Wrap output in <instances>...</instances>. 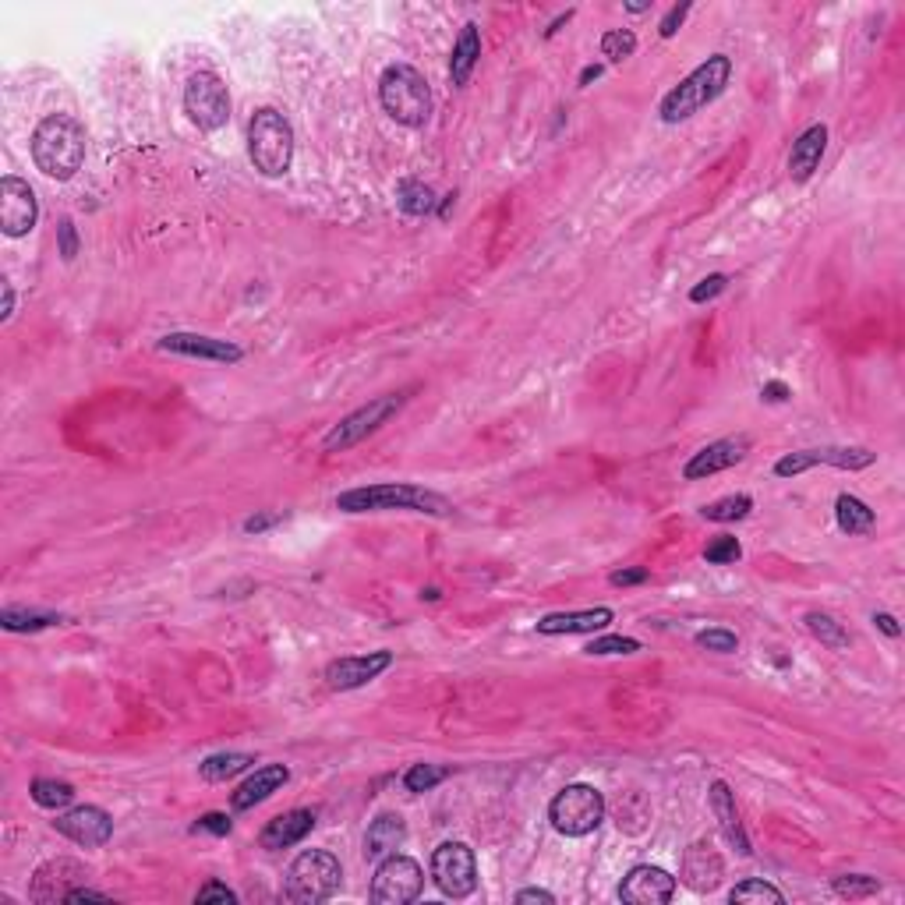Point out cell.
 <instances>
[{"mask_svg": "<svg viewBox=\"0 0 905 905\" xmlns=\"http://www.w3.org/2000/svg\"><path fill=\"white\" fill-rule=\"evenodd\" d=\"M570 18H573V11H566V15H559L556 22H552V25H548V29H545V36H556V32L563 29V25L570 22Z\"/></svg>", "mask_w": 905, "mask_h": 905, "instance_id": "obj_55", "label": "cell"}, {"mask_svg": "<svg viewBox=\"0 0 905 905\" xmlns=\"http://www.w3.org/2000/svg\"><path fill=\"white\" fill-rule=\"evenodd\" d=\"M517 902H520V905H524V902L556 905V895H552V891H545V888H524V891H517Z\"/></svg>", "mask_w": 905, "mask_h": 905, "instance_id": "obj_51", "label": "cell"}, {"mask_svg": "<svg viewBox=\"0 0 905 905\" xmlns=\"http://www.w3.org/2000/svg\"><path fill=\"white\" fill-rule=\"evenodd\" d=\"M336 510L343 513H386V510H407L425 513V517H453V502L442 492H432L425 485H411V481H382V485H361L347 488L336 495Z\"/></svg>", "mask_w": 905, "mask_h": 905, "instance_id": "obj_1", "label": "cell"}, {"mask_svg": "<svg viewBox=\"0 0 905 905\" xmlns=\"http://www.w3.org/2000/svg\"><path fill=\"white\" fill-rule=\"evenodd\" d=\"M729 902H732V905H764V902H771V905H782V902H785V895L775 888V884H768V881H757V877H750V881L736 884V888L729 891Z\"/></svg>", "mask_w": 905, "mask_h": 905, "instance_id": "obj_35", "label": "cell"}, {"mask_svg": "<svg viewBox=\"0 0 905 905\" xmlns=\"http://www.w3.org/2000/svg\"><path fill=\"white\" fill-rule=\"evenodd\" d=\"M651 8V4H626V11H630V15H640V11H647Z\"/></svg>", "mask_w": 905, "mask_h": 905, "instance_id": "obj_58", "label": "cell"}, {"mask_svg": "<svg viewBox=\"0 0 905 905\" xmlns=\"http://www.w3.org/2000/svg\"><path fill=\"white\" fill-rule=\"evenodd\" d=\"M750 435H725V439L718 442H708L704 449H697L690 460H686L683 467V478L686 481H704L711 478V474H722L729 471V467L743 464L746 453H750Z\"/></svg>", "mask_w": 905, "mask_h": 905, "instance_id": "obj_14", "label": "cell"}, {"mask_svg": "<svg viewBox=\"0 0 905 905\" xmlns=\"http://www.w3.org/2000/svg\"><path fill=\"white\" fill-rule=\"evenodd\" d=\"M407 842V824L400 814H379L372 824H368L365 835V856L368 860H386L393 856L400 845Z\"/></svg>", "mask_w": 905, "mask_h": 905, "instance_id": "obj_26", "label": "cell"}, {"mask_svg": "<svg viewBox=\"0 0 905 905\" xmlns=\"http://www.w3.org/2000/svg\"><path fill=\"white\" fill-rule=\"evenodd\" d=\"M425 888V874H421V863L404 856V852H393L379 863L372 877V902L379 905H407L421 895Z\"/></svg>", "mask_w": 905, "mask_h": 905, "instance_id": "obj_12", "label": "cell"}, {"mask_svg": "<svg viewBox=\"0 0 905 905\" xmlns=\"http://www.w3.org/2000/svg\"><path fill=\"white\" fill-rule=\"evenodd\" d=\"M184 114L195 128L220 131L230 121V92L216 71H195L184 82Z\"/></svg>", "mask_w": 905, "mask_h": 905, "instance_id": "obj_9", "label": "cell"}, {"mask_svg": "<svg viewBox=\"0 0 905 905\" xmlns=\"http://www.w3.org/2000/svg\"><path fill=\"white\" fill-rule=\"evenodd\" d=\"M315 828V814L312 810H287V814L273 817V821L262 828L259 845L262 849H290V845L305 842Z\"/></svg>", "mask_w": 905, "mask_h": 905, "instance_id": "obj_24", "label": "cell"}, {"mask_svg": "<svg viewBox=\"0 0 905 905\" xmlns=\"http://www.w3.org/2000/svg\"><path fill=\"white\" fill-rule=\"evenodd\" d=\"M877 464V453L867 446H814V449H796L785 453L775 464L778 478H799L810 467H838V471H867Z\"/></svg>", "mask_w": 905, "mask_h": 905, "instance_id": "obj_10", "label": "cell"}, {"mask_svg": "<svg viewBox=\"0 0 905 905\" xmlns=\"http://www.w3.org/2000/svg\"><path fill=\"white\" fill-rule=\"evenodd\" d=\"M393 665V651H368V655H347L326 665L329 690H358L379 679Z\"/></svg>", "mask_w": 905, "mask_h": 905, "instance_id": "obj_15", "label": "cell"}, {"mask_svg": "<svg viewBox=\"0 0 905 905\" xmlns=\"http://www.w3.org/2000/svg\"><path fill=\"white\" fill-rule=\"evenodd\" d=\"M54 828L61 831L64 838H71L75 845H85V849H99V845H107L114 838V821L103 807H75L68 814H61L54 821Z\"/></svg>", "mask_w": 905, "mask_h": 905, "instance_id": "obj_16", "label": "cell"}, {"mask_svg": "<svg viewBox=\"0 0 905 905\" xmlns=\"http://www.w3.org/2000/svg\"><path fill=\"white\" fill-rule=\"evenodd\" d=\"M633 54H637V36L630 29H609L601 36V57H609L612 64H623Z\"/></svg>", "mask_w": 905, "mask_h": 905, "instance_id": "obj_36", "label": "cell"}, {"mask_svg": "<svg viewBox=\"0 0 905 905\" xmlns=\"http://www.w3.org/2000/svg\"><path fill=\"white\" fill-rule=\"evenodd\" d=\"M803 623H807V630L814 633L824 647H831V651H845V647H849V630H845L835 616H828V612H807Z\"/></svg>", "mask_w": 905, "mask_h": 905, "instance_id": "obj_32", "label": "cell"}, {"mask_svg": "<svg viewBox=\"0 0 905 905\" xmlns=\"http://www.w3.org/2000/svg\"><path fill=\"white\" fill-rule=\"evenodd\" d=\"M64 902H110L107 891H96V888H71Z\"/></svg>", "mask_w": 905, "mask_h": 905, "instance_id": "obj_50", "label": "cell"}, {"mask_svg": "<svg viewBox=\"0 0 905 905\" xmlns=\"http://www.w3.org/2000/svg\"><path fill=\"white\" fill-rule=\"evenodd\" d=\"M453 198H457V195H446V202H442V209H439V216H442V220H446V216H449V209H453Z\"/></svg>", "mask_w": 905, "mask_h": 905, "instance_id": "obj_56", "label": "cell"}, {"mask_svg": "<svg viewBox=\"0 0 905 905\" xmlns=\"http://www.w3.org/2000/svg\"><path fill=\"white\" fill-rule=\"evenodd\" d=\"M64 616L61 612H43V609H18V605H8L0 612V626L11 633H36L46 630V626H61Z\"/></svg>", "mask_w": 905, "mask_h": 905, "instance_id": "obj_29", "label": "cell"}, {"mask_svg": "<svg viewBox=\"0 0 905 905\" xmlns=\"http://www.w3.org/2000/svg\"><path fill=\"white\" fill-rule=\"evenodd\" d=\"M725 287H729V276H725V273H711V276H704V280H700L697 287L690 290V301H693V305H704V301H715V297L722 294Z\"/></svg>", "mask_w": 905, "mask_h": 905, "instance_id": "obj_42", "label": "cell"}, {"mask_svg": "<svg viewBox=\"0 0 905 905\" xmlns=\"http://www.w3.org/2000/svg\"><path fill=\"white\" fill-rule=\"evenodd\" d=\"M85 877H89V870H85L82 863L50 860V863H43V867L36 870V877H32L29 898L32 902H64L68 891L75 888L78 881H85Z\"/></svg>", "mask_w": 905, "mask_h": 905, "instance_id": "obj_20", "label": "cell"}, {"mask_svg": "<svg viewBox=\"0 0 905 905\" xmlns=\"http://www.w3.org/2000/svg\"><path fill=\"white\" fill-rule=\"evenodd\" d=\"M548 821L559 835L584 838L605 821V796L594 785L573 782L556 792V799L548 803Z\"/></svg>", "mask_w": 905, "mask_h": 905, "instance_id": "obj_8", "label": "cell"}, {"mask_svg": "<svg viewBox=\"0 0 905 905\" xmlns=\"http://www.w3.org/2000/svg\"><path fill=\"white\" fill-rule=\"evenodd\" d=\"M198 835V831H209V835H220V838H227L230 831H234V824H230V817L227 814H202L195 821V828H191Z\"/></svg>", "mask_w": 905, "mask_h": 905, "instance_id": "obj_44", "label": "cell"}, {"mask_svg": "<svg viewBox=\"0 0 905 905\" xmlns=\"http://www.w3.org/2000/svg\"><path fill=\"white\" fill-rule=\"evenodd\" d=\"M725 877V863L718 856V849L711 842H693L690 849L683 852V867H679V881L686 884L697 895H708L722 884Z\"/></svg>", "mask_w": 905, "mask_h": 905, "instance_id": "obj_19", "label": "cell"}, {"mask_svg": "<svg viewBox=\"0 0 905 905\" xmlns=\"http://www.w3.org/2000/svg\"><path fill=\"white\" fill-rule=\"evenodd\" d=\"M708 799H711V810H715L718 824H722L725 838H729V842L736 845V852H739V856H750V838H746L743 821H739L736 796H732V789H729V785H725V782H711Z\"/></svg>", "mask_w": 905, "mask_h": 905, "instance_id": "obj_25", "label": "cell"}, {"mask_svg": "<svg viewBox=\"0 0 905 905\" xmlns=\"http://www.w3.org/2000/svg\"><path fill=\"white\" fill-rule=\"evenodd\" d=\"M195 902H198V905H206V902L234 905V902H237V891H230L227 884H220V881H209V884H202V888H198Z\"/></svg>", "mask_w": 905, "mask_h": 905, "instance_id": "obj_43", "label": "cell"}, {"mask_svg": "<svg viewBox=\"0 0 905 905\" xmlns=\"http://www.w3.org/2000/svg\"><path fill=\"white\" fill-rule=\"evenodd\" d=\"M57 237H61V259H64V262H75V255H78L75 223H71V220H61V227H57Z\"/></svg>", "mask_w": 905, "mask_h": 905, "instance_id": "obj_46", "label": "cell"}, {"mask_svg": "<svg viewBox=\"0 0 905 905\" xmlns=\"http://www.w3.org/2000/svg\"><path fill=\"white\" fill-rule=\"evenodd\" d=\"M831 891H835L838 898H870L881 891V881L870 874H845V877H835V881H831Z\"/></svg>", "mask_w": 905, "mask_h": 905, "instance_id": "obj_37", "label": "cell"}, {"mask_svg": "<svg viewBox=\"0 0 905 905\" xmlns=\"http://www.w3.org/2000/svg\"><path fill=\"white\" fill-rule=\"evenodd\" d=\"M432 881L446 898H467L478 888V860L467 842H442L432 852Z\"/></svg>", "mask_w": 905, "mask_h": 905, "instance_id": "obj_11", "label": "cell"}, {"mask_svg": "<svg viewBox=\"0 0 905 905\" xmlns=\"http://www.w3.org/2000/svg\"><path fill=\"white\" fill-rule=\"evenodd\" d=\"M824 149H828V128L824 124H810L803 135L792 142V153H789V177L796 184L810 181L817 174L824 160Z\"/></svg>", "mask_w": 905, "mask_h": 905, "instance_id": "obj_23", "label": "cell"}, {"mask_svg": "<svg viewBox=\"0 0 905 905\" xmlns=\"http://www.w3.org/2000/svg\"><path fill=\"white\" fill-rule=\"evenodd\" d=\"M761 396H764V400H768V404H785V400H789V396H792V389L785 386V382H764Z\"/></svg>", "mask_w": 905, "mask_h": 905, "instance_id": "obj_49", "label": "cell"}, {"mask_svg": "<svg viewBox=\"0 0 905 905\" xmlns=\"http://www.w3.org/2000/svg\"><path fill=\"white\" fill-rule=\"evenodd\" d=\"M15 315V287L4 280V308H0V322H8Z\"/></svg>", "mask_w": 905, "mask_h": 905, "instance_id": "obj_53", "label": "cell"}, {"mask_svg": "<svg viewBox=\"0 0 905 905\" xmlns=\"http://www.w3.org/2000/svg\"><path fill=\"white\" fill-rule=\"evenodd\" d=\"M686 15H690V4H676V8H669V15H665L662 25H658V36L672 39L679 32V25L686 22Z\"/></svg>", "mask_w": 905, "mask_h": 905, "instance_id": "obj_45", "label": "cell"}, {"mask_svg": "<svg viewBox=\"0 0 905 905\" xmlns=\"http://www.w3.org/2000/svg\"><path fill=\"white\" fill-rule=\"evenodd\" d=\"M248 160L262 177H283L294 163V128L273 107L255 110L248 124Z\"/></svg>", "mask_w": 905, "mask_h": 905, "instance_id": "obj_5", "label": "cell"}, {"mask_svg": "<svg viewBox=\"0 0 905 905\" xmlns=\"http://www.w3.org/2000/svg\"><path fill=\"white\" fill-rule=\"evenodd\" d=\"M616 619V612L598 605V609H580V612H548L534 623V630L541 637H563V633H601L609 630V623Z\"/></svg>", "mask_w": 905, "mask_h": 905, "instance_id": "obj_21", "label": "cell"}, {"mask_svg": "<svg viewBox=\"0 0 905 905\" xmlns=\"http://www.w3.org/2000/svg\"><path fill=\"white\" fill-rule=\"evenodd\" d=\"M697 647L704 651H715V655H732L739 647V637L725 626H711V630H700L697 633Z\"/></svg>", "mask_w": 905, "mask_h": 905, "instance_id": "obj_41", "label": "cell"}, {"mask_svg": "<svg viewBox=\"0 0 905 905\" xmlns=\"http://www.w3.org/2000/svg\"><path fill=\"white\" fill-rule=\"evenodd\" d=\"M874 626L881 633H888V637H898V633H902V626H898V619L891 616V612H874Z\"/></svg>", "mask_w": 905, "mask_h": 905, "instance_id": "obj_52", "label": "cell"}, {"mask_svg": "<svg viewBox=\"0 0 905 905\" xmlns=\"http://www.w3.org/2000/svg\"><path fill=\"white\" fill-rule=\"evenodd\" d=\"M160 350L195 361H213V365H237L244 358V350L237 343L216 340V336H202V333H167L160 340Z\"/></svg>", "mask_w": 905, "mask_h": 905, "instance_id": "obj_17", "label": "cell"}, {"mask_svg": "<svg viewBox=\"0 0 905 905\" xmlns=\"http://www.w3.org/2000/svg\"><path fill=\"white\" fill-rule=\"evenodd\" d=\"M446 775H449V768H439V764H411L404 775V785H407V792H428L439 782H446Z\"/></svg>", "mask_w": 905, "mask_h": 905, "instance_id": "obj_39", "label": "cell"}, {"mask_svg": "<svg viewBox=\"0 0 905 905\" xmlns=\"http://www.w3.org/2000/svg\"><path fill=\"white\" fill-rule=\"evenodd\" d=\"M404 404H407V393L375 396V400H368L365 407H358V411H350L347 418L336 421V425L326 432V439H322V449H326V453H347L350 446H358V442H365L368 435L379 432L382 425H389L396 414L404 411Z\"/></svg>", "mask_w": 905, "mask_h": 905, "instance_id": "obj_7", "label": "cell"}, {"mask_svg": "<svg viewBox=\"0 0 905 905\" xmlns=\"http://www.w3.org/2000/svg\"><path fill=\"white\" fill-rule=\"evenodd\" d=\"M32 803L43 810H61L68 807L71 799H75V785L71 782H61V778H36L29 789Z\"/></svg>", "mask_w": 905, "mask_h": 905, "instance_id": "obj_31", "label": "cell"}, {"mask_svg": "<svg viewBox=\"0 0 905 905\" xmlns=\"http://www.w3.org/2000/svg\"><path fill=\"white\" fill-rule=\"evenodd\" d=\"M251 764H255V757L251 753H213V757H206V761L198 764V775L206 778V782H227V778L241 775V771H248Z\"/></svg>", "mask_w": 905, "mask_h": 905, "instance_id": "obj_30", "label": "cell"}, {"mask_svg": "<svg viewBox=\"0 0 905 905\" xmlns=\"http://www.w3.org/2000/svg\"><path fill=\"white\" fill-rule=\"evenodd\" d=\"M280 513H259V517H248L244 520V534H262V531H269V527H276L280 524Z\"/></svg>", "mask_w": 905, "mask_h": 905, "instance_id": "obj_48", "label": "cell"}, {"mask_svg": "<svg viewBox=\"0 0 905 905\" xmlns=\"http://www.w3.org/2000/svg\"><path fill=\"white\" fill-rule=\"evenodd\" d=\"M85 128L71 114H50L32 131V163L50 181H71L85 163Z\"/></svg>", "mask_w": 905, "mask_h": 905, "instance_id": "obj_2", "label": "cell"}, {"mask_svg": "<svg viewBox=\"0 0 905 905\" xmlns=\"http://www.w3.org/2000/svg\"><path fill=\"white\" fill-rule=\"evenodd\" d=\"M835 520H838V527H842L845 534H870L874 531V524H877L874 510H870L863 499H856V495H849V492H842L835 499Z\"/></svg>", "mask_w": 905, "mask_h": 905, "instance_id": "obj_28", "label": "cell"}, {"mask_svg": "<svg viewBox=\"0 0 905 905\" xmlns=\"http://www.w3.org/2000/svg\"><path fill=\"white\" fill-rule=\"evenodd\" d=\"M421 598H428V601H439V598H442V591H439V587H428V591H421Z\"/></svg>", "mask_w": 905, "mask_h": 905, "instance_id": "obj_57", "label": "cell"}, {"mask_svg": "<svg viewBox=\"0 0 905 905\" xmlns=\"http://www.w3.org/2000/svg\"><path fill=\"white\" fill-rule=\"evenodd\" d=\"M753 510V499L746 492L739 495H725V499L711 502V506H704L700 510V517L704 520H715V524H732V520H746Z\"/></svg>", "mask_w": 905, "mask_h": 905, "instance_id": "obj_34", "label": "cell"}, {"mask_svg": "<svg viewBox=\"0 0 905 905\" xmlns=\"http://www.w3.org/2000/svg\"><path fill=\"white\" fill-rule=\"evenodd\" d=\"M601 78V64H587L584 71H580V85H591V82H598Z\"/></svg>", "mask_w": 905, "mask_h": 905, "instance_id": "obj_54", "label": "cell"}, {"mask_svg": "<svg viewBox=\"0 0 905 905\" xmlns=\"http://www.w3.org/2000/svg\"><path fill=\"white\" fill-rule=\"evenodd\" d=\"M651 577V573H647V566H630V570H616L609 577V584L612 587H633V584H644V580Z\"/></svg>", "mask_w": 905, "mask_h": 905, "instance_id": "obj_47", "label": "cell"}, {"mask_svg": "<svg viewBox=\"0 0 905 905\" xmlns=\"http://www.w3.org/2000/svg\"><path fill=\"white\" fill-rule=\"evenodd\" d=\"M287 782H290L287 764H262V768H255V775H248L241 785H237V792L230 796V807L234 810L259 807V803H266V799L273 796V792H280Z\"/></svg>", "mask_w": 905, "mask_h": 905, "instance_id": "obj_22", "label": "cell"}, {"mask_svg": "<svg viewBox=\"0 0 905 905\" xmlns=\"http://www.w3.org/2000/svg\"><path fill=\"white\" fill-rule=\"evenodd\" d=\"M39 220L36 191L22 177H4L0 181V230L8 237H25Z\"/></svg>", "mask_w": 905, "mask_h": 905, "instance_id": "obj_13", "label": "cell"}, {"mask_svg": "<svg viewBox=\"0 0 905 905\" xmlns=\"http://www.w3.org/2000/svg\"><path fill=\"white\" fill-rule=\"evenodd\" d=\"M379 103L396 124L421 128L432 114V89L414 64H389L379 78Z\"/></svg>", "mask_w": 905, "mask_h": 905, "instance_id": "obj_4", "label": "cell"}, {"mask_svg": "<svg viewBox=\"0 0 905 905\" xmlns=\"http://www.w3.org/2000/svg\"><path fill=\"white\" fill-rule=\"evenodd\" d=\"M396 202L407 216H428L435 209V191L425 181H400Z\"/></svg>", "mask_w": 905, "mask_h": 905, "instance_id": "obj_33", "label": "cell"}, {"mask_svg": "<svg viewBox=\"0 0 905 905\" xmlns=\"http://www.w3.org/2000/svg\"><path fill=\"white\" fill-rule=\"evenodd\" d=\"M739 556H743V545H739L732 534H718L715 541H711L708 548H704V559H708L711 566H729V563H739Z\"/></svg>", "mask_w": 905, "mask_h": 905, "instance_id": "obj_40", "label": "cell"}, {"mask_svg": "<svg viewBox=\"0 0 905 905\" xmlns=\"http://www.w3.org/2000/svg\"><path fill=\"white\" fill-rule=\"evenodd\" d=\"M481 61V25L478 22H467L460 29L457 43H453V57H449V78L453 85H467Z\"/></svg>", "mask_w": 905, "mask_h": 905, "instance_id": "obj_27", "label": "cell"}, {"mask_svg": "<svg viewBox=\"0 0 905 905\" xmlns=\"http://www.w3.org/2000/svg\"><path fill=\"white\" fill-rule=\"evenodd\" d=\"M587 655H637L640 651V640L633 637H619V633H605V637H591V644L584 647Z\"/></svg>", "mask_w": 905, "mask_h": 905, "instance_id": "obj_38", "label": "cell"}, {"mask_svg": "<svg viewBox=\"0 0 905 905\" xmlns=\"http://www.w3.org/2000/svg\"><path fill=\"white\" fill-rule=\"evenodd\" d=\"M672 895H676V877L651 863L633 867L619 884V898L630 905H665Z\"/></svg>", "mask_w": 905, "mask_h": 905, "instance_id": "obj_18", "label": "cell"}, {"mask_svg": "<svg viewBox=\"0 0 905 905\" xmlns=\"http://www.w3.org/2000/svg\"><path fill=\"white\" fill-rule=\"evenodd\" d=\"M340 881H343V867L333 852L308 849L290 863L283 898L294 905H319L340 891Z\"/></svg>", "mask_w": 905, "mask_h": 905, "instance_id": "obj_6", "label": "cell"}, {"mask_svg": "<svg viewBox=\"0 0 905 905\" xmlns=\"http://www.w3.org/2000/svg\"><path fill=\"white\" fill-rule=\"evenodd\" d=\"M729 82H732V57H725V54L708 57V61L697 64L676 89L665 92L662 103H658V114H662L665 124L690 121V117L700 114L708 103H715Z\"/></svg>", "mask_w": 905, "mask_h": 905, "instance_id": "obj_3", "label": "cell"}]
</instances>
